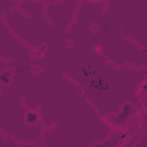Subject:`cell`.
I'll return each mask as SVG.
<instances>
[{
    "mask_svg": "<svg viewBox=\"0 0 147 147\" xmlns=\"http://www.w3.org/2000/svg\"><path fill=\"white\" fill-rule=\"evenodd\" d=\"M111 145H113V142H109V141H108V142H106L105 145H101V146H96V147H108V146H111Z\"/></svg>",
    "mask_w": 147,
    "mask_h": 147,
    "instance_id": "7a4b0ae2",
    "label": "cell"
},
{
    "mask_svg": "<svg viewBox=\"0 0 147 147\" xmlns=\"http://www.w3.org/2000/svg\"><path fill=\"white\" fill-rule=\"evenodd\" d=\"M28 118H29V121H30V122H33V121L37 118V116H36V115H32V114H30V115L28 116Z\"/></svg>",
    "mask_w": 147,
    "mask_h": 147,
    "instance_id": "6da1fadb",
    "label": "cell"
}]
</instances>
